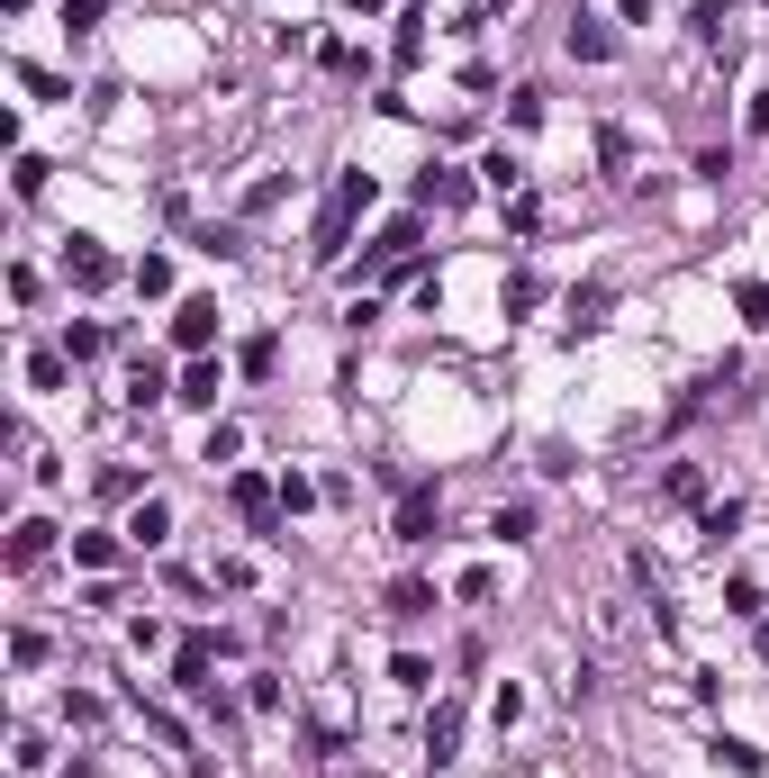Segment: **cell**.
I'll list each match as a JSON object with an SVG mask.
<instances>
[{"label": "cell", "mask_w": 769, "mask_h": 778, "mask_svg": "<svg viewBox=\"0 0 769 778\" xmlns=\"http://www.w3.org/2000/svg\"><path fill=\"white\" fill-rule=\"evenodd\" d=\"M63 280H82V290H109V280H118V263H109L91 236H73V245H63Z\"/></svg>", "instance_id": "3"}, {"label": "cell", "mask_w": 769, "mask_h": 778, "mask_svg": "<svg viewBox=\"0 0 769 778\" xmlns=\"http://www.w3.org/2000/svg\"><path fill=\"white\" fill-rule=\"evenodd\" d=\"M507 118H516V127H534V118H543V91H534V82H516V91H507Z\"/></svg>", "instance_id": "21"}, {"label": "cell", "mask_w": 769, "mask_h": 778, "mask_svg": "<svg viewBox=\"0 0 769 778\" xmlns=\"http://www.w3.org/2000/svg\"><path fill=\"white\" fill-rule=\"evenodd\" d=\"M155 398H172V390H164V363H136V372H127V407H155Z\"/></svg>", "instance_id": "12"}, {"label": "cell", "mask_w": 769, "mask_h": 778, "mask_svg": "<svg viewBox=\"0 0 769 778\" xmlns=\"http://www.w3.org/2000/svg\"><path fill=\"white\" fill-rule=\"evenodd\" d=\"M716 760H724V769H733V778H760V769H769V760H760V751H751V742H733V733H716Z\"/></svg>", "instance_id": "13"}, {"label": "cell", "mask_w": 769, "mask_h": 778, "mask_svg": "<svg viewBox=\"0 0 769 778\" xmlns=\"http://www.w3.org/2000/svg\"><path fill=\"white\" fill-rule=\"evenodd\" d=\"M390 543H435V489H407V499H398Z\"/></svg>", "instance_id": "4"}, {"label": "cell", "mask_w": 769, "mask_h": 778, "mask_svg": "<svg viewBox=\"0 0 769 778\" xmlns=\"http://www.w3.org/2000/svg\"><path fill=\"white\" fill-rule=\"evenodd\" d=\"M363 10H372V0H363Z\"/></svg>", "instance_id": "32"}, {"label": "cell", "mask_w": 769, "mask_h": 778, "mask_svg": "<svg viewBox=\"0 0 769 778\" xmlns=\"http://www.w3.org/2000/svg\"><path fill=\"white\" fill-rule=\"evenodd\" d=\"M208 335H218V299H181V308H172V344H190V353H199Z\"/></svg>", "instance_id": "5"}, {"label": "cell", "mask_w": 769, "mask_h": 778, "mask_svg": "<svg viewBox=\"0 0 769 778\" xmlns=\"http://www.w3.org/2000/svg\"><path fill=\"white\" fill-rule=\"evenodd\" d=\"M73 561H91V571H109V561H118V534H73Z\"/></svg>", "instance_id": "18"}, {"label": "cell", "mask_w": 769, "mask_h": 778, "mask_svg": "<svg viewBox=\"0 0 769 778\" xmlns=\"http://www.w3.org/2000/svg\"><path fill=\"white\" fill-rule=\"evenodd\" d=\"M236 444H245V435H236V426H208V444H199V462H208V471H218V462H227V453H236Z\"/></svg>", "instance_id": "23"}, {"label": "cell", "mask_w": 769, "mask_h": 778, "mask_svg": "<svg viewBox=\"0 0 769 778\" xmlns=\"http://www.w3.org/2000/svg\"><path fill=\"white\" fill-rule=\"evenodd\" d=\"M308 499H317V480H308V471H282V508H290V516H299V508H308Z\"/></svg>", "instance_id": "24"}, {"label": "cell", "mask_w": 769, "mask_h": 778, "mask_svg": "<svg viewBox=\"0 0 769 778\" xmlns=\"http://www.w3.org/2000/svg\"><path fill=\"white\" fill-rule=\"evenodd\" d=\"M670 499H707V471H697V462H670Z\"/></svg>", "instance_id": "22"}, {"label": "cell", "mask_w": 769, "mask_h": 778, "mask_svg": "<svg viewBox=\"0 0 769 778\" xmlns=\"http://www.w3.org/2000/svg\"><path fill=\"white\" fill-rule=\"evenodd\" d=\"M63 28H73V37H91V28H100V0H63Z\"/></svg>", "instance_id": "26"}, {"label": "cell", "mask_w": 769, "mask_h": 778, "mask_svg": "<svg viewBox=\"0 0 769 778\" xmlns=\"http://www.w3.org/2000/svg\"><path fill=\"white\" fill-rule=\"evenodd\" d=\"M733 525H742V499H716V508H707V534H716V543H724V534H733Z\"/></svg>", "instance_id": "25"}, {"label": "cell", "mask_w": 769, "mask_h": 778, "mask_svg": "<svg viewBox=\"0 0 769 778\" xmlns=\"http://www.w3.org/2000/svg\"><path fill=\"white\" fill-rule=\"evenodd\" d=\"M218 390H227V372H218V363H190L172 398H181V407H218Z\"/></svg>", "instance_id": "7"}, {"label": "cell", "mask_w": 769, "mask_h": 778, "mask_svg": "<svg viewBox=\"0 0 769 778\" xmlns=\"http://www.w3.org/2000/svg\"><path fill=\"white\" fill-rule=\"evenodd\" d=\"M724 10H733V0H697V37H716V28H724Z\"/></svg>", "instance_id": "27"}, {"label": "cell", "mask_w": 769, "mask_h": 778, "mask_svg": "<svg viewBox=\"0 0 769 778\" xmlns=\"http://www.w3.org/2000/svg\"><path fill=\"white\" fill-rule=\"evenodd\" d=\"M751 127H760V136H769V91H760V100H751Z\"/></svg>", "instance_id": "29"}, {"label": "cell", "mask_w": 769, "mask_h": 778, "mask_svg": "<svg viewBox=\"0 0 769 778\" xmlns=\"http://www.w3.org/2000/svg\"><path fill=\"white\" fill-rule=\"evenodd\" d=\"M136 290L164 299V290H172V263H164V254H146V263H136Z\"/></svg>", "instance_id": "19"}, {"label": "cell", "mask_w": 769, "mask_h": 778, "mask_svg": "<svg viewBox=\"0 0 769 778\" xmlns=\"http://www.w3.org/2000/svg\"><path fill=\"white\" fill-rule=\"evenodd\" d=\"M562 46H571L580 63H607V55H615V37H607L598 19H571V37H562Z\"/></svg>", "instance_id": "9"}, {"label": "cell", "mask_w": 769, "mask_h": 778, "mask_svg": "<svg viewBox=\"0 0 769 778\" xmlns=\"http://www.w3.org/2000/svg\"><path fill=\"white\" fill-rule=\"evenodd\" d=\"M489 534H499V543H525V534H534V508H499V516H489Z\"/></svg>", "instance_id": "17"}, {"label": "cell", "mask_w": 769, "mask_h": 778, "mask_svg": "<svg viewBox=\"0 0 769 778\" xmlns=\"http://www.w3.org/2000/svg\"><path fill=\"white\" fill-rule=\"evenodd\" d=\"M480 173H489V190H525V164H516V155H507V146H499V155H489V164H480Z\"/></svg>", "instance_id": "15"}, {"label": "cell", "mask_w": 769, "mask_h": 778, "mask_svg": "<svg viewBox=\"0 0 769 778\" xmlns=\"http://www.w3.org/2000/svg\"><path fill=\"white\" fill-rule=\"evenodd\" d=\"M390 679H398V688H435V661H416V652H398V661H390Z\"/></svg>", "instance_id": "20"}, {"label": "cell", "mask_w": 769, "mask_h": 778, "mask_svg": "<svg viewBox=\"0 0 769 778\" xmlns=\"http://www.w3.org/2000/svg\"><path fill=\"white\" fill-rule=\"evenodd\" d=\"M733 299H742V326H760V335H769V280H742Z\"/></svg>", "instance_id": "16"}, {"label": "cell", "mask_w": 769, "mask_h": 778, "mask_svg": "<svg viewBox=\"0 0 769 778\" xmlns=\"http://www.w3.org/2000/svg\"><path fill=\"white\" fill-rule=\"evenodd\" d=\"M227 499H236V516L254 525V543H282V489H272V480L236 471V480H227Z\"/></svg>", "instance_id": "2"}, {"label": "cell", "mask_w": 769, "mask_h": 778, "mask_svg": "<svg viewBox=\"0 0 769 778\" xmlns=\"http://www.w3.org/2000/svg\"><path fill=\"white\" fill-rule=\"evenodd\" d=\"M363 208H372V173H344V181H335V199H326V218H317V263H335V254H344V227H354Z\"/></svg>", "instance_id": "1"}, {"label": "cell", "mask_w": 769, "mask_h": 778, "mask_svg": "<svg viewBox=\"0 0 769 778\" xmlns=\"http://www.w3.org/2000/svg\"><path fill=\"white\" fill-rule=\"evenodd\" d=\"M46 543H55V525H46V516H28V525L10 534V561H19V571H28V561H46Z\"/></svg>", "instance_id": "11"}, {"label": "cell", "mask_w": 769, "mask_h": 778, "mask_svg": "<svg viewBox=\"0 0 769 778\" xmlns=\"http://www.w3.org/2000/svg\"><path fill=\"white\" fill-rule=\"evenodd\" d=\"M390 615H398V624H416V615H435V589H426V580H398V589H390Z\"/></svg>", "instance_id": "10"}, {"label": "cell", "mask_w": 769, "mask_h": 778, "mask_svg": "<svg viewBox=\"0 0 769 778\" xmlns=\"http://www.w3.org/2000/svg\"><path fill=\"white\" fill-rule=\"evenodd\" d=\"M19 82H28L37 100H73V82H63V73H46V63H19Z\"/></svg>", "instance_id": "14"}, {"label": "cell", "mask_w": 769, "mask_h": 778, "mask_svg": "<svg viewBox=\"0 0 769 778\" xmlns=\"http://www.w3.org/2000/svg\"><path fill=\"white\" fill-rule=\"evenodd\" d=\"M164 534H172V508H164V499H146V508L127 516V543H146V552H155Z\"/></svg>", "instance_id": "8"}, {"label": "cell", "mask_w": 769, "mask_h": 778, "mask_svg": "<svg viewBox=\"0 0 769 778\" xmlns=\"http://www.w3.org/2000/svg\"><path fill=\"white\" fill-rule=\"evenodd\" d=\"M480 10H489V19H499V10H516V0H480Z\"/></svg>", "instance_id": "30"}, {"label": "cell", "mask_w": 769, "mask_h": 778, "mask_svg": "<svg viewBox=\"0 0 769 778\" xmlns=\"http://www.w3.org/2000/svg\"><path fill=\"white\" fill-rule=\"evenodd\" d=\"M760 661H769V615H760Z\"/></svg>", "instance_id": "31"}, {"label": "cell", "mask_w": 769, "mask_h": 778, "mask_svg": "<svg viewBox=\"0 0 769 778\" xmlns=\"http://www.w3.org/2000/svg\"><path fill=\"white\" fill-rule=\"evenodd\" d=\"M615 19H624V28H643V19H652V0H615Z\"/></svg>", "instance_id": "28"}, {"label": "cell", "mask_w": 769, "mask_h": 778, "mask_svg": "<svg viewBox=\"0 0 769 778\" xmlns=\"http://www.w3.org/2000/svg\"><path fill=\"white\" fill-rule=\"evenodd\" d=\"M453 751H462V706H435V716H426V760L444 769Z\"/></svg>", "instance_id": "6"}]
</instances>
